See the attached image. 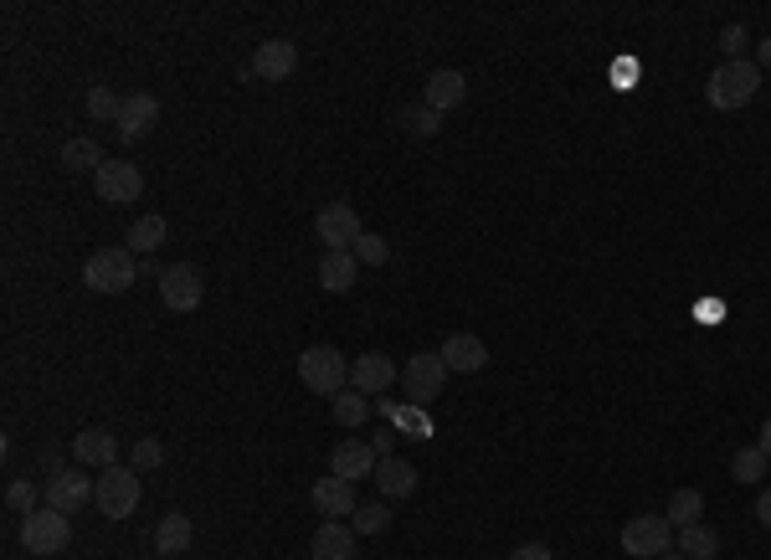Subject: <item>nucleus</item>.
<instances>
[{"label":"nucleus","mask_w":771,"mask_h":560,"mask_svg":"<svg viewBox=\"0 0 771 560\" xmlns=\"http://www.w3.org/2000/svg\"><path fill=\"white\" fill-rule=\"evenodd\" d=\"M761 93V67L757 62H720L710 73V83H705V98H710V108H720V114H736V108H746L751 98Z\"/></svg>","instance_id":"obj_1"},{"label":"nucleus","mask_w":771,"mask_h":560,"mask_svg":"<svg viewBox=\"0 0 771 560\" xmlns=\"http://www.w3.org/2000/svg\"><path fill=\"white\" fill-rule=\"evenodd\" d=\"M298 381L309 385L314 397H340L350 385V360H345L335 345H309L298 355Z\"/></svg>","instance_id":"obj_2"},{"label":"nucleus","mask_w":771,"mask_h":560,"mask_svg":"<svg viewBox=\"0 0 771 560\" xmlns=\"http://www.w3.org/2000/svg\"><path fill=\"white\" fill-rule=\"evenodd\" d=\"M134 278H139V263H134L129 247H98L83 263V283L93 294H129Z\"/></svg>","instance_id":"obj_3"},{"label":"nucleus","mask_w":771,"mask_h":560,"mask_svg":"<svg viewBox=\"0 0 771 560\" xmlns=\"http://www.w3.org/2000/svg\"><path fill=\"white\" fill-rule=\"evenodd\" d=\"M139 494H145L139 473L119 468V463L93 478V504H98V515H104V519H129L134 509H139Z\"/></svg>","instance_id":"obj_4"},{"label":"nucleus","mask_w":771,"mask_h":560,"mask_svg":"<svg viewBox=\"0 0 771 560\" xmlns=\"http://www.w3.org/2000/svg\"><path fill=\"white\" fill-rule=\"evenodd\" d=\"M67 540H73V515H62V509H46L42 504L36 515L21 519V546L31 556H62Z\"/></svg>","instance_id":"obj_5"},{"label":"nucleus","mask_w":771,"mask_h":560,"mask_svg":"<svg viewBox=\"0 0 771 560\" xmlns=\"http://www.w3.org/2000/svg\"><path fill=\"white\" fill-rule=\"evenodd\" d=\"M314 236H319L325 252H356V242L366 236L360 211L350 207V201H329V207H319V216H314Z\"/></svg>","instance_id":"obj_6"},{"label":"nucleus","mask_w":771,"mask_h":560,"mask_svg":"<svg viewBox=\"0 0 771 560\" xmlns=\"http://www.w3.org/2000/svg\"><path fill=\"white\" fill-rule=\"evenodd\" d=\"M201 298H207V278H201V267L196 263L160 267V304L170 314H196L201 309Z\"/></svg>","instance_id":"obj_7"},{"label":"nucleus","mask_w":771,"mask_h":560,"mask_svg":"<svg viewBox=\"0 0 771 560\" xmlns=\"http://www.w3.org/2000/svg\"><path fill=\"white\" fill-rule=\"evenodd\" d=\"M674 535L679 530H674L664 515H633L623 525V550L633 560H658L668 546H674Z\"/></svg>","instance_id":"obj_8"},{"label":"nucleus","mask_w":771,"mask_h":560,"mask_svg":"<svg viewBox=\"0 0 771 560\" xmlns=\"http://www.w3.org/2000/svg\"><path fill=\"white\" fill-rule=\"evenodd\" d=\"M93 186H98V196H104L108 207H134L145 196V176L129 160H104V170L93 176Z\"/></svg>","instance_id":"obj_9"},{"label":"nucleus","mask_w":771,"mask_h":560,"mask_svg":"<svg viewBox=\"0 0 771 560\" xmlns=\"http://www.w3.org/2000/svg\"><path fill=\"white\" fill-rule=\"evenodd\" d=\"M443 381H447V366H443V355H437V350L412 355V360L401 366V385H406V397H412V401L443 397Z\"/></svg>","instance_id":"obj_10"},{"label":"nucleus","mask_w":771,"mask_h":560,"mask_svg":"<svg viewBox=\"0 0 771 560\" xmlns=\"http://www.w3.org/2000/svg\"><path fill=\"white\" fill-rule=\"evenodd\" d=\"M42 499H46V509L77 515L83 504H93V478H83L77 468H62V473H52V478L42 484Z\"/></svg>","instance_id":"obj_11"},{"label":"nucleus","mask_w":771,"mask_h":560,"mask_svg":"<svg viewBox=\"0 0 771 560\" xmlns=\"http://www.w3.org/2000/svg\"><path fill=\"white\" fill-rule=\"evenodd\" d=\"M155 124H160V98H155V93H129V98H124V108H119V124H114V129H119L124 145H139V139H145Z\"/></svg>","instance_id":"obj_12"},{"label":"nucleus","mask_w":771,"mask_h":560,"mask_svg":"<svg viewBox=\"0 0 771 560\" xmlns=\"http://www.w3.org/2000/svg\"><path fill=\"white\" fill-rule=\"evenodd\" d=\"M314 509H319V515L325 519H350L360 509V499H356V484H350V478H340V473H329V478H319V484H314Z\"/></svg>","instance_id":"obj_13"},{"label":"nucleus","mask_w":771,"mask_h":560,"mask_svg":"<svg viewBox=\"0 0 771 560\" xmlns=\"http://www.w3.org/2000/svg\"><path fill=\"white\" fill-rule=\"evenodd\" d=\"M73 463L77 468H114L119 463V437L114 432H104V427H88V432H77L73 437Z\"/></svg>","instance_id":"obj_14"},{"label":"nucleus","mask_w":771,"mask_h":560,"mask_svg":"<svg viewBox=\"0 0 771 560\" xmlns=\"http://www.w3.org/2000/svg\"><path fill=\"white\" fill-rule=\"evenodd\" d=\"M294 67H298V46L288 42V36H273V42H263L253 52V77H263V83L294 77Z\"/></svg>","instance_id":"obj_15"},{"label":"nucleus","mask_w":771,"mask_h":560,"mask_svg":"<svg viewBox=\"0 0 771 560\" xmlns=\"http://www.w3.org/2000/svg\"><path fill=\"white\" fill-rule=\"evenodd\" d=\"M376 463H381V457H376V447L366 443V437H345V443L335 447V457H329V468L340 473V478H350V484H356V478H376Z\"/></svg>","instance_id":"obj_16"},{"label":"nucleus","mask_w":771,"mask_h":560,"mask_svg":"<svg viewBox=\"0 0 771 560\" xmlns=\"http://www.w3.org/2000/svg\"><path fill=\"white\" fill-rule=\"evenodd\" d=\"M350 385L366 391V397H376V391H385V385H397V366H391V355H381V350L356 355V360H350Z\"/></svg>","instance_id":"obj_17"},{"label":"nucleus","mask_w":771,"mask_h":560,"mask_svg":"<svg viewBox=\"0 0 771 560\" xmlns=\"http://www.w3.org/2000/svg\"><path fill=\"white\" fill-rule=\"evenodd\" d=\"M437 355H443V366L458 370V376H474V370L489 366V350H484V339L478 335H447Z\"/></svg>","instance_id":"obj_18"},{"label":"nucleus","mask_w":771,"mask_h":560,"mask_svg":"<svg viewBox=\"0 0 771 560\" xmlns=\"http://www.w3.org/2000/svg\"><path fill=\"white\" fill-rule=\"evenodd\" d=\"M309 556L314 560H356V530H350L345 519H325V525L314 530Z\"/></svg>","instance_id":"obj_19"},{"label":"nucleus","mask_w":771,"mask_h":560,"mask_svg":"<svg viewBox=\"0 0 771 560\" xmlns=\"http://www.w3.org/2000/svg\"><path fill=\"white\" fill-rule=\"evenodd\" d=\"M356 278H360L356 252H325V257H319V288H325V294H350Z\"/></svg>","instance_id":"obj_20"},{"label":"nucleus","mask_w":771,"mask_h":560,"mask_svg":"<svg viewBox=\"0 0 771 560\" xmlns=\"http://www.w3.org/2000/svg\"><path fill=\"white\" fill-rule=\"evenodd\" d=\"M463 93H468V77H463L458 67H437V73L427 77V108L432 114H453V108L463 104Z\"/></svg>","instance_id":"obj_21"},{"label":"nucleus","mask_w":771,"mask_h":560,"mask_svg":"<svg viewBox=\"0 0 771 560\" xmlns=\"http://www.w3.org/2000/svg\"><path fill=\"white\" fill-rule=\"evenodd\" d=\"M376 488H381L385 499H406L416 488V468L406 457H381V463H376Z\"/></svg>","instance_id":"obj_22"},{"label":"nucleus","mask_w":771,"mask_h":560,"mask_svg":"<svg viewBox=\"0 0 771 560\" xmlns=\"http://www.w3.org/2000/svg\"><path fill=\"white\" fill-rule=\"evenodd\" d=\"M191 540H196V525L186 515H165L160 519V530H155V556H186L191 550Z\"/></svg>","instance_id":"obj_23"},{"label":"nucleus","mask_w":771,"mask_h":560,"mask_svg":"<svg viewBox=\"0 0 771 560\" xmlns=\"http://www.w3.org/2000/svg\"><path fill=\"white\" fill-rule=\"evenodd\" d=\"M674 546H679V556H689V560H715L720 556V535H715L710 525H689V530L674 535Z\"/></svg>","instance_id":"obj_24"},{"label":"nucleus","mask_w":771,"mask_h":560,"mask_svg":"<svg viewBox=\"0 0 771 560\" xmlns=\"http://www.w3.org/2000/svg\"><path fill=\"white\" fill-rule=\"evenodd\" d=\"M699 515H705V494L699 488H674V499H668V525L674 530H689V525H699Z\"/></svg>","instance_id":"obj_25"},{"label":"nucleus","mask_w":771,"mask_h":560,"mask_svg":"<svg viewBox=\"0 0 771 560\" xmlns=\"http://www.w3.org/2000/svg\"><path fill=\"white\" fill-rule=\"evenodd\" d=\"M104 160L108 155L98 139H67V145H62V165H67V170H93V176H98Z\"/></svg>","instance_id":"obj_26"},{"label":"nucleus","mask_w":771,"mask_h":560,"mask_svg":"<svg viewBox=\"0 0 771 560\" xmlns=\"http://www.w3.org/2000/svg\"><path fill=\"white\" fill-rule=\"evenodd\" d=\"M165 236H170L165 216H139V222L129 226V242H124V247H129V252H160Z\"/></svg>","instance_id":"obj_27"},{"label":"nucleus","mask_w":771,"mask_h":560,"mask_svg":"<svg viewBox=\"0 0 771 560\" xmlns=\"http://www.w3.org/2000/svg\"><path fill=\"white\" fill-rule=\"evenodd\" d=\"M767 468H771V457L761 453V447H741V453L730 457V478H736V484H761Z\"/></svg>","instance_id":"obj_28"},{"label":"nucleus","mask_w":771,"mask_h":560,"mask_svg":"<svg viewBox=\"0 0 771 560\" xmlns=\"http://www.w3.org/2000/svg\"><path fill=\"white\" fill-rule=\"evenodd\" d=\"M437 118L443 114H432L427 104H412V108H397V129L412 134V139H432V134H437Z\"/></svg>","instance_id":"obj_29"},{"label":"nucleus","mask_w":771,"mask_h":560,"mask_svg":"<svg viewBox=\"0 0 771 560\" xmlns=\"http://www.w3.org/2000/svg\"><path fill=\"white\" fill-rule=\"evenodd\" d=\"M366 416H371V401H366V391L345 385L340 397H335V422H340V427H360Z\"/></svg>","instance_id":"obj_30"},{"label":"nucleus","mask_w":771,"mask_h":560,"mask_svg":"<svg viewBox=\"0 0 771 560\" xmlns=\"http://www.w3.org/2000/svg\"><path fill=\"white\" fill-rule=\"evenodd\" d=\"M36 499H42V488L31 484V478H11V484H6V509H11V515H21V519L36 515V509H42Z\"/></svg>","instance_id":"obj_31"},{"label":"nucleus","mask_w":771,"mask_h":560,"mask_svg":"<svg viewBox=\"0 0 771 560\" xmlns=\"http://www.w3.org/2000/svg\"><path fill=\"white\" fill-rule=\"evenodd\" d=\"M119 108H124V98H114L104 83H93L88 98H83V114L98 118V124H119Z\"/></svg>","instance_id":"obj_32"},{"label":"nucleus","mask_w":771,"mask_h":560,"mask_svg":"<svg viewBox=\"0 0 771 560\" xmlns=\"http://www.w3.org/2000/svg\"><path fill=\"white\" fill-rule=\"evenodd\" d=\"M350 530L356 535H385L391 530V509H385V504H360L356 515H350Z\"/></svg>","instance_id":"obj_33"},{"label":"nucleus","mask_w":771,"mask_h":560,"mask_svg":"<svg viewBox=\"0 0 771 560\" xmlns=\"http://www.w3.org/2000/svg\"><path fill=\"white\" fill-rule=\"evenodd\" d=\"M129 463H134V473L160 468V463H165V443H160V437H139V443H134V453H129Z\"/></svg>","instance_id":"obj_34"},{"label":"nucleus","mask_w":771,"mask_h":560,"mask_svg":"<svg viewBox=\"0 0 771 560\" xmlns=\"http://www.w3.org/2000/svg\"><path fill=\"white\" fill-rule=\"evenodd\" d=\"M356 257L366 267H381V263H391V242H385V236H376V232H366L356 242Z\"/></svg>","instance_id":"obj_35"},{"label":"nucleus","mask_w":771,"mask_h":560,"mask_svg":"<svg viewBox=\"0 0 771 560\" xmlns=\"http://www.w3.org/2000/svg\"><path fill=\"white\" fill-rule=\"evenodd\" d=\"M720 52H726V62H741V52H746V27H726V31H720Z\"/></svg>","instance_id":"obj_36"},{"label":"nucleus","mask_w":771,"mask_h":560,"mask_svg":"<svg viewBox=\"0 0 771 560\" xmlns=\"http://www.w3.org/2000/svg\"><path fill=\"white\" fill-rule=\"evenodd\" d=\"M509 560H556V556H550V546H519Z\"/></svg>","instance_id":"obj_37"},{"label":"nucleus","mask_w":771,"mask_h":560,"mask_svg":"<svg viewBox=\"0 0 771 560\" xmlns=\"http://www.w3.org/2000/svg\"><path fill=\"white\" fill-rule=\"evenodd\" d=\"M371 447H376V457H397V453H391V432H376Z\"/></svg>","instance_id":"obj_38"},{"label":"nucleus","mask_w":771,"mask_h":560,"mask_svg":"<svg viewBox=\"0 0 771 560\" xmlns=\"http://www.w3.org/2000/svg\"><path fill=\"white\" fill-rule=\"evenodd\" d=\"M757 519H761V525H767V530H771V488H767V494H761V499H757Z\"/></svg>","instance_id":"obj_39"},{"label":"nucleus","mask_w":771,"mask_h":560,"mask_svg":"<svg viewBox=\"0 0 771 560\" xmlns=\"http://www.w3.org/2000/svg\"><path fill=\"white\" fill-rule=\"evenodd\" d=\"M757 67H771V36H761V46H757Z\"/></svg>","instance_id":"obj_40"},{"label":"nucleus","mask_w":771,"mask_h":560,"mask_svg":"<svg viewBox=\"0 0 771 560\" xmlns=\"http://www.w3.org/2000/svg\"><path fill=\"white\" fill-rule=\"evenodd\" d=\"M757 447L771 457V416H767V422H761V443H757Z\"/></svg>","instance_id":"obj_41"},{"label":"nucleus","mask_w":771,"mask_h":560,"mask_svg":"<svg viewBox=\"0 0 771 560\" xmlns=\"http://www.w3.org/2000/svg\"><path fill=\"white\" fill-rule=\"evenodd\" d=\"M658 560H689V556H679V550H664V556H658Z\"/></svg>","instance_id":"obj_42"}]
</instances>
